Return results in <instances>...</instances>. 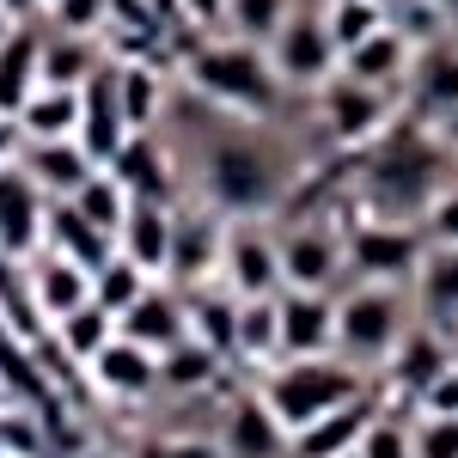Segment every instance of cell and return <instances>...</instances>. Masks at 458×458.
<instances>
[{"label":"cell","instance_id":"obj_1","mask_svg":"<svg viewBox=\"0 0 458 458\" xmlns=\"http://www.w3.org/2000/svg\"><path fill=\"white\" fill-rule=\"evenodd\" d=\"M360 391L367 386H360L354 360H343V354H282V367L269 373L263 397H269V410L282 416L287 434H300L306 422H318L324 410L349 403Z\"/></svg>","mask_w":458,"mask_h":458},{"label":"cell","instance_id":"obj_2","mask_svg":"<svg viewBox=\"0 0 458 458\" xmlns=\"http://www.w3.org/2000/svg\"><path fill=\"white\" fill-rule=\"evenodd\" d=\"M440 153L416 135V129H391L367 159V196L386 214H416L440 196Z\"/></svg>","mask_w":458,"mask_h":458},{"label":"cell","instance_id":"obj_3","mask_svg":"<svg viewBox=\"0 0 458 458\" xmlns=\"http://www.w3.org/2000/svg\"><path fill=\"white\" fill-rule=\"evenodd\" d=\"M403 330V293L391 282H360L336 300V354L354 367H386Z\"/></svg>","mask_w":458,"mask_h":458},{"label":"cell","instance_id":"obj_4","mask_svg":"<svg viewBox=\"0 0 458 458\" xmlns=\"http://www.w3.org/2000/svg\"><path fill=\"white\" fill-rule=\"evenodd\" d=\"M190 73H196V86L208 92L214 105L239 110V116H263V110L276 105V86H282V80H276V68L257 55V43H250V37L196 49Z\"/></svg>","mask_w":458,"mask_h":458},{"label":"cell","instance_id":"obj_5","mask_svg":"<svg viewBox=\"0 0 458 458\" xmlns=\"http://www.w3.org/2000/svg\"><path fill=\"white\" fill-rule=\"evenodd\" d=\"M343 257H349V276H360V282H416V269H422V233H410L403 220H360V226H349V239H343Z\"/></svg>","mask_w":458,"mask_h":458},{"label":"cell","instance_id":"obj_6","mask_svg":"<svg viewBox=\"0 0 458 458\" xmlns=\"http://www.w3.org/2000/svg\"><path fill=\"white\" fill-rule=\"evenodd\" d=\"M269 68H276L282 86H306V92H318L343 68V49H336L330 25H324V13H287L282 31L269 37Z\"/></svg>","mask_w":458,"mask_h":458},{"label":"cell","instance_id":"obj_7","mask_svg":"<svg viewBox=\"0 0 458 458\" xmlns=\"http://www.w3.org/2000/svg\"><path fill=\"white\" fill-rule=\"evenodd\" d=\"M318 116H324V129H330V141L343 147H360V141H379V129H386V86H367V80H354V73H330L324 86H318Z\"/></svg>","mask_w":458,"mask_h":458},{"label":"cell","instance_id":"obj_8","mask_svg":"<svg viewBox=\"0 0 458 458\" xmlns=\"http://www.w3.org/2000/svg\"><path fill=\"white\" fill-rule=\"evenodd\" d=\"M208 190L214 202H226V208H263L269 196H276V165H269V153L250 141H220L208 153Z\"/></svg>","mask_w":458,"mask_h":458},{"label":"cell","instance_id":"obj_9","mask_svg":"<svg viewBox=\"0 0 458 458\" xmlns=\"http://www.w3.org/2000/svg\"><path fill=\"white\" fill-rule=\"evenodd\" d=\"M220 282L239 300H269L282 293V245L263 226H233L220 245Z\"/></svg>","mask_w":458,"mask_h":458},{"label":"cell","instance_id":"obj_10","mask_svg":"<svg viewBox=\"0 0 458 458\" xmlns=\"http://www.w3.org/2000/svg\"><path fill=\"white\" fill-rule=\"evenodd\" d=\"M73 141L86 147L98 165H110L116 147L129 141V116H123V98H116V62L98 68L80 86V135H73Z\"/></svg>","mask_w":458,"mask_h":458},{"label":"cell","instance_id":"obj_11","mask_svg":"<svg viewBox=\"0 0 458 458\" xmlns=\"http://www.w3.org/2000/svg\"><path fill=\"white\" fill-rule=\"evenodd\" d=\"M453 360H458V349H453L446 330H403V343H397L391 360H386V386L397 391V397H410V403H422V391L434 386Z\"/></svg>","mask_w":458,"mask_h":458},{"label":"cell","instance_id":"obj_12","mask_svg":"<svg viewBox=\"0 0 458 458\" xmlns=\"http://www.w3.org/2000/svg\"><path fill=\"white\" fill-rule=\"evenodd\" d=\"M43 233H49L43 183L19 165H0V257H25Z\"/></svg>","mask_w":458,"mask_h":458},{"label":"cell","instance_id":"obj_13","mask_svg":"<svg viewBox=\"0 0 458 458\" xmlns=\"http://www.w3.org/2000/svg\"><path fill=\"white\" fill-rule=\"evenodd\" d=\"M282 354H330L336 349V300L318 287H282Z\"/></svg>","mask_w":458,"mask_h":458},{"label":"cell","instance_id":"obj_14","mask_svg":"<svg viewBox=\"0 0 458 458\" xmlns=\"http://www.w3.org/2000/svg\"><path fill=\"white\" fill-rule=\"evenodd\" d=\"M373 416H379V403L360 391V397H349V403H336V410H324L318 422L300 428V434L287 440V458H336V453H354Z\"/></svg>","mask_w":458,"mask_h":458},{"label":"cell","instance_id":"obj_15","mask_svg":"<svg viewBox=\"0 0 458 458\" xmlns=\"http://www.w3.org/2000/svg\"><path fill=\"white\" fill-rule=\"evenodd\" d=\"M343 269H349L343 239H330L318 226H300V233L282 239V287H318V293H330Z\"/></svg>","mask_w":458,"mask_h":458},{"label":"cell","instance_id":"obj_16","mask_svg":"<svg viewBox=\"0 0 458 458\" xmlns=\"http://www.w3.org/2000/svg\"><path fill=\"white\" fill-rule=\"evenodd\" d=\"M172 226H177V214L165 208V202L135 196L123 233H116V250H123L135 269H147V276H165V269H172Z\"/></svg>","mask_w":458,"mask_h":458},{"label":"cell","instance_id":"obj_17","mask_svg":"<svg viewBox=\"0 0 458 458\" xmlns=\"http://www.w3.org/2000/svg\"><path fill=\"white\" fill-rule=\"evenodd\" d=\"M287 434L282 416L269 410V397H239L233 403V416H226V428H220V446H226V458H287Z\"/></svg>","mask_w":458,"mask_h":458},{"label":"cell","instance_id":"obj_18","mask_svg":"<svg viewBox=\"0 0 458 458\" xmlns=\"http://www.w3.org/2000/svg\"><path fill=\"white\" fill-rule=\"evenodd\" d=\"M92 373H98V386L116 391V397H147V391L159 386V354L141 349V343H129V336L116 330L105 349L92 354Z\"/></svg>","mask_w":458,"mask_h":458},{"label":"cell","instance_id":"obj_19","mask_svg":"<svg viewBox=\"0 0 458 458\" xmlns=\"http://www.w3.org/2000/svg\"><path fill=\"white\" fill-rule=\"evenodd\" d=\"M116 330H123L129 343H141V349L165 354L172 343H183V336H190V318H183V306H177L172 293H159V287H147L141 300H135L129 312L116 318Z\"/></svg>","mask_w":458,"mask_h":458},{"label":"cell","instance_id":"obj_20","mask_svg":"<svg viewBox=\"0 0 458 458\" xmlns=\"http://www.w3.org/2000/svg\"><path fill=\"white\" fill-rule=\"evenodd\" d=\"M416 300L434 330H458V245H428L422 269H416Z\"/></svg>","mask_w":458,"mask_h":458},{"label":"cell","instance_id":"obj_21","mask_svg":"<svg viewBox=\"0 0 458 458\" xmlns=\"http://www.w3.org/2000/svg\"><path fill=\"white\" fill-rule=\"evenodd\" d=\"M410 37L397 31V25H379V31H367L354 49H343V73L354 80H367V86H391V80H403L410 73Z\"/></svg>","mask_w":458,"mask_h":458},{"label":"cell","instance_id":"obj_22","mask_svg":"<svg viewBox=\"0 0 458 458\" xmlns=\"http://www.w3.org/2000/svg\"><path fill=\"white\" fill-rule=\"evenodd\" d=\"M25 141H73L80 135V86H37L13 116Z\"/></svg>","mask_w":458,"mask_h":458},{"label":"cell","instance_id":"obj_23","mask_svg":"<svg viewBox=\"0 0 458 458\" xmlns=\"http://www.w3.org/2000/svg\"><path fill=\"white\" fill-rule=\"evenodd\" d=\"M31 300H37V312H43V318L80 312V306L92 300V269H80L73 257L49 250V257L37 263V276H31Z\"/></svg>","mask_w":458,"mask_h":458},{"label":"cell","instance_id":"obj_24","mask_svg":"<svg viewBox=\"0 0 458 458\" xmlns=\"http://www.w3.org/2000/svg\"><path fill=\"white\" fill-rule=\"evenodd\" d=\"M49 250H62V257H73L80 269H105L110 257H116V233H105V226H92L86 214L73 208V202H62V208H49Z\"/></svg>","mask_w":458,"mask_h":458},{"label":"cell","instance_id":"obj_25","mask_svg":"<svg viewBox=\"0 0 458 458\" xmlns=\"http://www.w3.org/2000/svg\"><path fill=\"white\" fill-rule=\"evenodd\" d=\"M43 86V37L19 31L0 43V116H19V105Z\"/></svg>","mask_w":458,"mask_h":458},{"label":"cell","instance_id":"obj_26","mask_svg":"<svg viewBox=\"0 0 458 458\" xmlns=\"http://www.w3.org/2000/svg\"><path fill=\"white\" fill-rule=\"evenodd\" d=\"M110 172L123 177V190H129V196H147V202H165V196H172V159L159 153V141H153L147 129L116 147Z\"/></svg>","mask_w":458,"mask_h":458},{"label":"cell","instance_id":"obj_27","mask_svg":"<svg viewBox=\"0 0 458 458\" xmlns=\"http://www.w3.org/2000/svg\"><path fill=\"white\" fill-rule=\"evenodd\" d=\"M25 147H31V153H25V172H31L43 190H55V196H73L86 177L98 172V159L80 141H25Z\"/></svg>","mask_w":458,"mask_h":458},{"label":"cell","instance_id":"obj_28","mask_svg":"<svg viewBox=\"0 0 458 458\" xmlns=\"http://www.w3.org/2000/svg\"><path fill=\"white\" fill-rule=\"evenodd\" d=\"M183 318H190V336L208 343L214 354L239 349V293L226 282L214 287V293H190V300H183Z\"/></svg>","mask_w":458,"mask_h":458},{"label":"cell","instance_id":"obj_29","mask_svg":"<svg viewBox=\"0 0 458 458\" xmlns=\"http://www.w3.org/2000/svg\"><path fill=\"white\" fill-rule=\"evenodd\" d=\"M220 245H226V233L214 226V220H202V214H177L172 226V269L183 276V282H202V276H220Z\"/></svg>","mask_w":458,"mask_h":458},{"label":"cell","instance_id":"obj_30","mask_svg":"<svg viewBox=\"0 0 458 458\" xmlns=\"http://www.w3.org/2000/svg\"><path fill=\"white\" fill-rule=\"evenodd\" d=\"M116 98H123V116H129V135H141L165 110V86L147 62H116Z\"/></svg>","mask_w":458,"mask_h":458},{"label":"cell","instance_id":"obj_31","mask_svg":"<svg viewBox=\"0 0 458 458\" xmlns=\"http://www.w3.org/2000/svg\"><path fill=\"white\" fill-rule=\"evenodd\" d=\"M68 202H73L80 214H86L92 226H105V233H123V220H129V202H135V196L123 190V177L110 172V165H98V172L86 177V183L73 190Z\"/></svg>","mask_w":458,"mask_h":458},{"label":"cell","instance_id":"obj_32","mask_svg":"<svg viewBox=\"0 0 458 458\" xmlns=\"http://www.w3.org/2000/svg\"><path fill=\"white\" fill-rule=\"evenodd\" d=\"M92 73H98V55L86 37H43V86H86Z\"/></svg>","mask_w":458,"mask_h":458},{"label":"cell","instance_id":"obj_33","mask_svg":"<svg viewBox=\"0 0 458 458\" xmlns=\"http://www.w3.org/2000/svg\"><path fill=\"white\" fill-rule=\"evenodd\" d=\"M214 367H220V354H214L208 343H196V336H183V343H172V349L159 354V386L202 391L214 379Z\"/></svg>","mask_w":458,"mask_h":458},{"label":"cell","instance_id":"obj_34","mask_svg":"<svg viewBox=\"0 0 458 458\" xmlns=\"http://www.w3.org/2000/svg\"><path fill=\"white\" fill-rule=\"evenodd\" d=\"M147 287H153V276H147V269H135V263H129V257H123V250H116V257H110L105 269H92V300H98V306H105V312H129V306H135V300H141Z\"/></svg>","mask_w":458,"mask_h":458},{"label":"cell","instance_id":"obj_35","mask_svg":"<svg viewBox=\"0 0 458 458\" xmlns=\"http://www.w3.org/2000/svg\"><path fill=\"white\" fill-rule=\"evenodd\" d=\"M239 354H282V300H239Z\"/></svg>","mask_w":458,"mask_h":458},{"label":"cell","instance_id":"obj_36","mask_svg":"<svg viewBox=\"0 0 458 458\" xmlns=\"http://www.w3.org/2000/svg\"><path fill=\"white\" fill-rule=\"evenodd\" d=\"M55 330H62V349H68L73 360H92V354H98L110 336H116V312H105L98 300H86L80 312L55 318Z\"/></svg>","mask_w":458,"mask_h":458},{"label":"cell","instance_id":"obj_37","mask_svg":"<svg viewBox=\"0 0 458 458\" xmlns=\"http://www.w3.org/2000/svg\"><path fill=\"white\" fill-rule=\"evenodd\" d=\"M416 98L428 110H458V49L453 43L428 49L422 62H416Z\"/></svg>","mask_w":458,"mask_h":458},{"label":"cell","instance_id":"obj_38","mask_svg":"<svg viewBox=\"0 0 458 458\" xmlns=\"http://www.w3.org/2000/svg\"><path fill=\"white\" fill-rule=\"evenodd\" d=\"M324 25H330V37H336V49H354L360 37L379 31L386 19H379V0H330Z\"/></svg>","mask_w":458,"mask_h":458},{"label":"cell","instance_id":"obj_39","mask_svg":"<svg viewBox=\"0 0 458 458\" xmlns=\"http://www.w3.org/2000/svg\"><path fill=\"white\" fill-rule=\"evenodd\" d=\"M226 19H233V31H245L250 43H269L287 19V0H226Z\"/></svg>","mask_w":458,"mask_h":458},{"label":"cell","instance_id":"obj_40","mask_svg":"<svg viewBox=\"0 0 458 458\" xmlns=\"http://www.w3.org/2000/svg\"><path fill=\"white\" fill-rule=\"evenodd\" d=\"M410 440H416V458H458V416L416 410L410 416Z\"/></svg>","mask_w":458,"mask_h":458},{"label":"cell","instance_id":"obj_41","mask_svg":"<svg viewBox=\"0 0 458 458\" xmlns=\"http://www.w3.org/2000/svg\"><path fill=\"white\" fill-rule=\"evenodd\" d=\"M360 458H416V440H410V422H397V416H373L367 422V434H360V446H354Z\"/></svg>","mask_w":458,"mask_h":458},{"label":"cell","instance_id":"obj_42","mask_svg":"<svg viewBox=\"0 0 458 458\" xmlns=\"http://www.w3.org/2000/svg\"><path fill=\"white\" fill-rule=\"evenodd\" d=\"M49 13H55V31H73V37L110 31V0H49Z\"/></svg>","mask_w":458,"mask_h":458},{"label":"cell","instance_id":"obj_43","mask_svg":"<svg viewBox=\"0 0 458 458\" xmlns=\"http://www.w3.org/2000/svg\"><path fill=\"white\" fill-rule=\"evenodd\" d=\"M428 239L434 245H458V183L428 202Z\"/></svg>","mask_w":458,"mask_h":458},{"label":"cell","instance_id":"obj_44","mask_svg":"<svg viewBox=\"0 0 458 458\" xmlns=\"http://www.w3.org/2000/svg\"><path fill=\"white\" fill-rule=\"evenodd\" d=\"M416 410H434V416H458V360H453V367H446V373H440V379L422 391V403H416Z\"/></svg>","mask_w":458,"mask_h":458},{"label":"cell","instance_id":"obj_45","mask_svg":"<svg viewBox=\"0 0 458 458\" xmlns=\"http://www.w3.org/2000/svg\"><path fill=\"white\" fill-rule=\"evenodd\" d=\"M19 147H25V129H19L13 116H0V165H13V159H19Z\"/></svg>","mask_w":458,"mask_h":458},{"label":"cell","instance_id":"obj_46","mask_svg":"<svg viewBox=\"0 0 458 458\" xmlns=\"http://www.w3.org/2000/svg\"><path fill=\"white\" fill-rule=\"evenodd\" d=\"M141 458H208V453H183V446H147Z\"/></svg>","mask_w":458,"mask_h":458},{"label":"cell","instance_id":"obj_47","mask_svg":"<svg viewBox=\"0 0 458 458\" xmlns=\"http://www.w3.org/2000/svg\"><path fill=\"white\" fill-rule=\"evenodd\" d=\"M19 31V13H13V6H6V0H0V43H6V37Z\"/></svg>","mask_w":458,"mask_h":458},{"label":"cell","instance_id":"obj_48","mask_svg":"<svg viewBox=\"0 0 458 458\" xmlns=\"http://www.w3.org/2000/svg\"><path fill=\"white\" fill-rule=\"evenodd\" d=\"M6 6H13V13H19V19H25V13H31L37 0H6Z\"/></svg>","mask_w":458,"mask_h":458},{"label":"cell","instance_id":"obj_49","mask_svg":"<svg viewBox=\"0 0 458 458\" xmlns=\"http://www.w3.org/2000/svg\"><path fill=\"white\" fill-rule=\"evenodd\" d=\"M336 458H360V453H336Z\"/></svg>","mask_w":458,"mask_h":458},{"label":"cell","instance_id":"obj_50","mask_svg":"<svg viewBox=\"0 0 458 458\" xmlns=\"http://www.w3.org/2000/svg\"><path fill=\"white\" fill-rule=\"evenodd\" d=\"M453 349H458V330H453Z\"/></svg>","mask_w":458,"mask_h":458}]
</instances>
